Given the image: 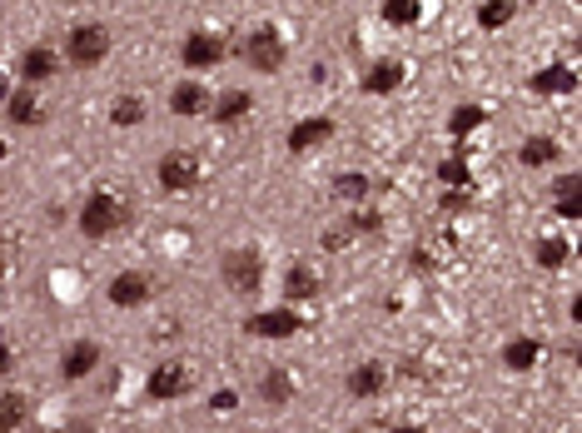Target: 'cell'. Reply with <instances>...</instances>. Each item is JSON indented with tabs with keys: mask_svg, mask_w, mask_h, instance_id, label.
<instances>
[{
	"mask_svg": "<svg viewBox=\"0 0 582 433\" xmlns=\"http://www.w3.org/2000/svg\"><path fill=\"white\" fill-rule=\"evenodd\" d=\"M65 55H70V65H100L105 55H110V26H100V20H80L75 30H70V40H65Z\"/></svg>",
	"mask_w": 582,
	"mask_h": 433,
	"instance_id": "obj_1",
	"label": "cell"
},
{
	"mask_svg": "<svg viewBox=\"0 0 582 433\" xmlns=\"http://www.w3.org/2000/svg\"><path fill=\"white\" fill-rule=\"evenodd\" d=\"M219 274H224V284L234 294H259V284H264V264H259L254 249H229Z\"/></svg>",
	"mask_w": 582,
	"mask_h": 433,
	"instance_id": "obj_2",
	"label": "cell"
},
{
	"mask_svg": "<svg viewBox=\"0 0 582 433\" xmlns=\"http://www.w3.org/2000/svg\"><path fill=\"white\" fill-rule=\"evenodd\" d=\"M120 215H125V209H120L114 194H90L85 209H80V234H85V240H105V234L120 224Z\"/></svg>",
	"mask_w": 582,
	"mask_h": 433,
	"instance_id": "obj_3",
	"label": "cell"
},
{
	"mask_svg": "<svg viewBox=\"0 0 582 433\" xmlns=\"http://www.w3.org/2000/svg\"><path fill=\"white\" fill-rule=\"evenodd\" d=\"M244 60H249V70H259V75H269V70H279L284 65V40H279V30L259 26L249 40H244Z\"/></svg>",
	"mask_w": 582,
	"mask_h": 433,
	"instance_id": "obj_4",
	"label": "cell"
},
{
	"mask_svg": "<svg viewBox=\"0 0 582 433\" xmlns=\"http://www.w3.org/2000/svg\"><path fill=\"white\" fill-rule=\"evenodd\" d=\"M299 329H304L299 309H264V314L244 319V334H254V339H289V334H299Z\"/></svg>",
	"mask_w": 582,
	"mask_h": 433,
	"instance_id": "obj_5",
	"label": "cell"
},
{
	"mask_svg": "<svg viewBox=\"0 0 582 433\" xmlns=\"http://www.w3.org/2000/svg\"><path fill=\"white\" fill-rule=\"evenodd\" d=\"M154 175H160V185H165L169 194H185V190H194V179H200V165H194V160H190L185 150H169L165 160H160V169H154Z\"/></svg>",
	"mask_w": 582,
	"mask_h": 433,
	"instance_id": "obj_6",
	"label": "cell"
},
{
	"mask_svg": "<svg viewBox=\"0 0 582 433\" xmlns=\"http://www.w3.org/2000/svg\"><path fill=\"white\" fill-rule=\"evenodd\" d=\"M185 389H190V369H185V364H175V358H169V364H160V369L150 374V383H145V394H150L154 404H169V398H179Z\"/></svg>",
	"mask_w": 582,
	"mask_h": 433,
	"instance_id": "obj_7",
	"label": "cell"
},
{
	"mask_svg": "<svg viewBox=\"0 0 582 433\" xmlns=\"http://www.w3.org/2000/svg\"><path fill=\"white\" fill-rule=\"evenodd\" d=\"M179 60L190 65V70H209V65L224 60V40L209 35V30H194V35L179 45Z\"/></svg>",
	"mask_w": 582,
	"mask_h": 433,
	"instance_id": "obj_8",
	"label": "cell"
},
{
	"mask_svg": "<svg viewBox=\"0 0 582 433\" xmlns=\"http://www.w3.org/2000/svg\"><path fill=\"white\" fill-rule=\"evenodd\" d=\"M145 299H150V279H145V274L125 269V274H114L110 279V304L114 309H139Z\"/></svg>",
	"mask_w": 582,
	"mask_h": 433,
	"instance_id": "obj_9",
	"label": "cell"
},
{
	"mask_svg": "<svg viewBox=\"0 0 582 433\" xmlns=\"http://www.w3.org/2000/svg\"><path fill=\"white\" fill-rule=\"evenodd\" d=\"M95 369H100V344L80 339V344L65 349V358H60V374H65V379H85V374H95Z\"/></svg>",
	"mask_w": 582,
	"mask_h": 433,
	"instance_id": "obj_10",
	"label": "cell"
},
{
	"mask_svg": "<svg viewBox=\"0 0 582 433\" xmlns=\"http://www.w3.org/2000/svg\"><path fill=\"white\" fill-rule=\"evenodd\" d=\"M329 135H334V120H329V115L299 120V125L289 130V150H294V154H304V150H314V145H324Z\"/></svg>",
	"mask_w": 582,
	"mask_h": 433,
	"instance_id": "obj_11",
	"label": "cell"
},
{
	"mask_svg": "<svg viewBox=\"0 0 582 433\" xmlns=\"http://www.w3.org/2000/svg\"><path fill=\"white\" fill-rule=\"evenodd\" d=\"M398 85H404V65H393V60L368 65V75H364V95H393Z\"/></svg>",
	"mask_w": 582,
	"mask_h": 433,
	"instance_id": "obj_12",
	"label": "cell"
},
{
	"mask_svg": "<svg viewBox=\"0 0 582 433\" xmlns=\"http://www.w3.org/2000/svg\"><path fill=\"white\" fill-rule=\"evenodd\" d=\"M314 294H319V274L309 264H294L289 274H284V299H289V304H309Z\"/></svg>",
	"mask_w": 582,
	"mask_h": 433,
	"instance_id": "obj_13",
	"label": "cell"
},
{
	"mask_svg": "<svg viewBox=\"0 0 582 433\" xmlns=\"http://www.w3.org/2000/svg\"><path fill=\"white\" fill-rule=\"evenodd\" d=\"M55 70H60V55H55V51H45V45H35V51H26V55H20V75H26L30 85L51 80Z\"/></svg>",
	"mask_w": 582,
	"mask_h": 433,
	"instance_id": "obj_14",
	"label": "cell"
},
{
	"mask_svg": "<svg viewBox=\"0 0 582 433\" xmlns=\"http://www.w3.org/2000/svg\"><path fill=\"white\" fill-rule=\"evenodd\" d=\"M383 383H389V369H383V364H358V369L349 374V394L374 398V394H383Z\"/></svg>",
	"mask_w": 582,
	"mask_h": 433,
	"instance_id": "obj_15",
	"label": "cell"
},
{
	"mask_svg": "<svg viewBox=\"0 0 582 433\" xmlns=\"http://www.w3.org/2000/svg\"><path fill=\"white\" fill-rule=\"evenodd\" d=\"M169 110H175V115H200V110H209V90L185 80V85H175V95H169Z\"/></svg>",
	"mask_w": 582,
	"mask_h": 433,
	"instance_id": "obj_16",
	"label": "cell"
},
{
	"mask_svg": "<svg viewBox=\"0 0 582 433\" xmlns=\"http://www.w3.org/2000/svg\"><path fill=\"white\" fill-rule=\"evenodd\" d=\"M5 110H11V125H40V120H45V110H40V100L30 90H11V95H5Z\"/></svg>",
	"mask_w": 582,
	"mask_h": 433,
	"instance_id": "obj_17",
	"label": "cell"
},
{
	"mask_svg": "<svg viewBox=\"0 0 582 433\" xmlns=\"http://www.w3.org/2000/svg\"><path fill=\"white\" fill-rule=\"evenodd\" d=\"M249 110H254L249 90H224V95L215 100V120H219V125H234V120H244Z\"/></svg>",
	"mask_w": 582,
	"mask_h": 433,
	"instance_id": "obj_18",
	"label": "cell"
},
{
	"mask_svg": "<svg viewBox=\"0 0 582 433\" xmlns=\"http://www.w3.org/2000/svg\"><path fill=\"white\" fill-rule=\"evenodd\" d=\"M572 85H578V80H572L568 65H547V70L532 75V90H538V95H568Z\"/></svg>",
	"mask_w": 582,
	"mask_h": 433,
	"instance_id": "obj_19",
	"label": "cell"
},
{
	"mask_svg": "<svg viewBox=\"0 0 582 433\" xmlns=\"http://www.w3.org/2000/svg\"><path fill=\"white\" fill-rule=\"evenodd\" d=\"M538 354H543V349H538V339H513V344L503 349V364L513 374H528L532 364H538Z\"/></svg>",
	"mask_w": 582,
	"mask_h": 433,
	"instance_id": "obj_20",
	"label": "cell"
},
{
	"mask_svg": "<svg viewBox=\"0 0 582 433\" xmlns=\"http://www.w3.org/2000/svg\"><path fill=\"white\" fill-rule=\"evenodd\" d=\"M259 398H264V404H289V398H294L289 369H269L264 379H259Z\"/></svg>",
	"mask_w": 582,
	"mask_h": 433,
	"instance_id": "obj_21",
	"label": "cell"
},
{
	"mask_svg": "<svg viewBox=\"0 0 582 433\" xmlns=\"http://www.w3.org/2000/svg\"><path fill=\"white\" fill-rule=\"evenodd\" d=\"M518 160H523L528 169H543V165H553V160H557V145L547 140V135H532V140L518 150Z\"/></svg>",
	"mask_w": 582,
	"mask_h": 433,
	"instance_id": "obj_22",
	"label": "cell"
},
{
	"mask_svg": "<svg viewBox=\"0 0 582 433\" xmlns=\"http://www.w3.org/2000/svg\"><path fill=\"white\" fill-rule=\"evenodd\" d=\"M478 125H483V110H478V105H458L453 115H448V135H453V140H468Z\"/></svg>",
	"mask_w": 582,
	"mask_h": 433,
	"instance_id": "obj_23",
	"label": "cell"
},
{
	"mask_svg": "<svg viewBox=\"0 0 582 433\" xmlns=\"http://www.w3.org/2000/svg\"><path fill=\"white\" fill-rule=\"evenodd\" d=\"M30 404L20 394H0V433H15L20 423H26Z\"/></svg>",
	"mask_w": 582,
	"mask_h": 433,
	"instance_id": "obj_24",
	"label": "cell"
},
{
	"mask_svg": "<svg viewBox=\"0 0 582 433\" xmlns=\"http://www.w3.org/2000/svg\"><path fill=\"white\" fill-rule=\"evenodd\" d=\"M513 15H518V5H513V0H493V5H483V11H478V26H483V30H503Z\"/></svg>",
	"mask_w": 582,
	"mask_h": 433,
	"instance_id": "obj_25",
	"label": "cell"
},
{
	"mask_svg": "<svg viewBox=\"0 0 582 433\" xmlns=\"http://www.w3.org/2000/svg\"><path fill=\"white\" fill-rule=\"evenodd\" d=\"M568 240H538V249H532V259H538V264L543 269H557V264H568Z\"/></svg>",
	"mask_w": 582,
	"mask_h": 433,
	"instance_id": "obj_26",
	"label": "cell"
},
{
	"mask_svg": "<svg viewBox=\"0 0 582 433\" xmlns=\"http://www.w3.org/2000/svg\"><path fill=\"white\" fill-rule=\"evenodd\" d=\"M418 15H423L418 0H389V5H383V20H389V26H413Z\"/></svg>",
	"mask_w": 582,
	"mask_h": 433,
	"instance_id": "obj_27",
	"label": "cell"
},
{
	"mask_svg": "<svg viewBox=\"0 0 582 433\" xmlns=\"http://www.w3.org/2000/svg\"><path fill=\"white\" fill-rule=\"evenodd\" d=\"M110 120H114V125H139V120H145V105H139L135 95H120L114 110H110Z\"/></svg>",
	"mask_w": 582,
	"mask_h": 433,
	"instance_id": "obj_28",
	"label": "cell"
},
{
	"mask_svg": "<svg viewBox=\"0 0 582 433\" xmlns=\"http://www.w3.org/2000/svg\"><path fill=\"white\" fill-rule=\"evenodd\" d=\"M364 190H368V179H364V175H343L339 185H334V194H339V200H358Z\"/></svg>",
	"mask_w": 582,
	"mask_h": 433,
	"instance_id": "obj_29",
	"label": "cell"
},
{
	"mask_svg": "<svg viewBox=\"0 0 582 433\" xmlns=\"http://www.w3.org/2000/svg\"><path fill=\"white\" fill-rule=\"evenodd\" d=\"M438 175H444V185H468V165H463V160H444Z\"/></svg>",
	"mask_w": 582,
	"mask_h": 433,
	"instance_id": "obj_30",
	"label": "cell"
},
{
	"mask_svg": "<svg viewBox=\"0 0 582 433\" xmlns=\"http://www.w3.org/2000/svg\"><path fill=\"white\" fill-rule=\"evenodd\" d=\"M557 215H562V219H578V215H582V194H557Z\"/></svg>",
	"mask_w": 582,
	"mask_h": 433,
	"instance_id": "obj_31",
	"label": "cell"
},
{
	"mask_svg": "<svg viewBox=\"0 0 582 433\" xmlns=\"http://www.w3.org/2000/svg\"><path fill=\"white\" fill-rule=\"evenodd\" d=\"M234 404H240V398H234V389H219V394L209 398V408H234Z\"/></svg>",
	"mask_w": 582,
	"mask_h": 433,
	"instance_id": "obj_32",
	"label": "cell"
},
{
	"mask_svg": "<svg viewBox=\"0 0 582 433\" xmlns=\"http://www.w3.org/2000/svg\"><path fill=\"white\" fill-rule=\"evenodd\" d=\"M11 374V354H5V339H0V379Z\"/></svg>",
	"mask_w": 582,
	"mask_h": 433,
	"instance_id": "obj_33",
	"label": "cell"
},
{
	"mask_svg": "<svg viewBox=\"0 0 582 433\" xmlns=\"http://www.w3.org/2000/svg\"><path fill=\"white\" fill-rule=\"evenodd\" d=\"M389 433H423V429H408V423H404V429H389Z\"/></svg>",
	"mask_w": 582,
	"mask_h": 433,
	"instance_id": "obj_34",
	"label": "cell"
},
{
	"mask_svg": "<svg viewBox=\"0 0 582 433\" xmlns=\"http://www.w3.org/2000/svg\"><path fill=\"white\" fill-rule=\"evenodd\" d=\"M0 160H5V145H0Z\"/></svg>",
	"mask_w": 582,
	"mask_h": 433,
	"instance_id": "obj_35",
	"label": "cell"
}]
</instances>
